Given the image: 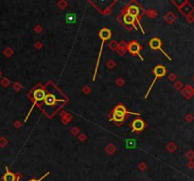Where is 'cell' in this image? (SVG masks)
I'll use <instances>...</instances> for the list:
<instances>
[{
  "label": "cell",
  "instance_id": "obj_9",
  "mask_svg": "<svg viewBox=\"0 0 194 181\" xmlns=\"http://www.w3.org/2000/svg\"><path fill=\"white\" fill-rule=\"evenodd\" d=\"M45 97H46V92L42 89H38L36 91H34L33 93V98L36 102L39 101H44Z\"/></svg>",
  "mask_w": 194,
  "mask_h": 181
},
{
  "label": "cell",
  "instance_id": "obj_4",
  "mask_svg": "<svg viewBox=\"0 0 194 181\" xmlns=\"http://www.w3.org/2000/svg\"><path fill=\"white\" fill-rule=\"evenodd\" d=\"M127 50L129 51V53H131L132 56H135V55H137V56L140 57V59L143 60V58L140 55V50H141V45L137 43V41H132L130 42L128 44H127Z\"/></svg>",
  "mask_w": 194,
  "mask_h": 181
},
{
  "label": "cell",
  "instance_id": "obj_3",
  "mask_svg": "<svg viewBox=\"0 0 194 181\" xmlns=\"http://www.w3.org/2000/svg\"><path fill=\"white\" fill-rule=\"evenodd\" d=\"M145 127H146V123L144 122V120H142L140 118H135L132 120V122L130 124V127L132 128V132L135 133H140L141 131L144 130Z\"/></svg>",
  "mask_w": 194,
  "mask_h": 181
},
{
  "label": "cell",
  "instance_id": "obj_1",
  "mask_svg": "<svg viewBox=\"0 0 194 181\" xmlns=\"http://www.w3.org/2000/svg\"><path fill=\"white\" fill-rule=\"evenodd\" d=\"M129 114H135L137 116L140 115L139 113H134V112L127 111V109H126L123 105L118 104L112 109L111 113H110V116H111V117H110V120L115 122V123H119V124H121V123H123L125 121V119L128 117Z\"/></svg>",
  "mask_w": 194,
  "mask_h": 181
},
{
  "label": "cell",
  "instance_id": "obj_2",
  "mask_svg": "<svg viewBox=\"0 0 194 181\" xmlns=\"http://www.w3.org/2000/svg\"><path fill=\"white\" fill-rule=\"evenodd\" d=\"M153 73L154 74L155 77H154V79L153 80V83H151V85L150 86V88H149L148 92H147V93H146V95H145V98H147L148 95H149V93H150L151 90V88H153V86L154 85V83L156 82V80H157L158 78H160V77H162V76H164L165 75H166L167 71H166V68H165L163 65H157V66L155 67L154 69L153 70Z\"/></svg>",
  "mask_w": 194,
  "mask_h": 181
},
{
  "label": "cell",
  "instance_id": "obj_12",
  "mask_svg": "<svg viewBox=\"0 0 194 181\" xmlns=\"http://www.w3.org/2000/svg\"><path fill=\"white\" fill-rule=\"evenodd\" d=\"M139 168H140V169H142V170H144L146 167H145V164L144 163H142V164H140V165H139Z\"/></svg>",
  "mask_w": 194,
  "mask_h": 181
},
{
  "label": "cell",
  "instance_id": "obj_10",
  "mask_svg": "<svg viewBox=\"0 0 194 181\" xmlns=\"http://www.w3.org/2000/svg\"><path fill=\"white\" fill-rule=\"evenodd\" d=\"M122 20H123L124 24L127 25H135V22H137V20H135V17H132V16H131L130 14H128V13H125L123 15V19H122Z\"/></svg>",
  "mask_w": 194,
  "mask_h": 181
},
{
  "label": "cell",
  "instance_id": "obj_5",
  "mask_svg": "<svg viewBox=\"0 0 194 181\" xmlns=\"http://www.w3.org/2000/svg\"><path fill=\"white\" fill-rule=\"evenodd\" d=\"M126 13L130 14L131 16H132V17H135V20H137V24L140 25L139 20H138V16H139L140 11H139V8H138L137 6H135V5L129 6V7L126 9Z\"/></svg>",
  "mask_w": 194,
  "mask_h": 181
},
{
  "label": "cell",
  "instance_id": "obj_11",
  "mask_svg": "<svg viewBox=\"0 0 194 181\" xmlns=\"http://www.w3.org/2000/svg\"><path fill=\"white\" fill-rule=\"evenodd\" d=\"M50 174L49 172H47V174H45L43 176H41L40 178H38V179H36V178H31V179H30V180H28V181H42V180H43V179L45 178V177H47V176H48V174Z\"/></svg>",
  "mask_w": 194,
  "mask_h": 181
},
{
  "label": "cell",
  "instance_id": "obj_6",
  "mask_svg": "<svg viewBox=\"0 0 194 181\" xmlns=\"http://www.w3.org/2000/svg\"><path fill=\"white\" fill-rule=\"evenodd\" d=\"M60 101H64V100H60V99H57L53 95H51V93H47L46 95V97L44 99V102L45 104L47 105V106H53L56 104L57 102H60Z\"/></svg>",
  "mask_w": 194,
  "mask_h": 181
},
{
  "label": "cell",
  "instance_id": "obj_13",
  "mask_svg": "<svg viewBox=\"0 0 194 181\" xmlns=\"http://www.w3.org/2000/svg\"><path fill=\"white\" fill-rule=\"evenodd\" d=\"M21 177H22L21 174H18V176H17V179H16V181H19V179H20Z\"/></svg>",
  "mask_w": 194,
  "mask_h": 181
},
{
  "label": "cell",
  "instance_id": "obj_8",
  "mask_svg": "<svg viewBox=\"0 0 194 181\" xmlns=\"http://www.w3.org/2000/svg\"><path fill=\"white\" fill-rule=\"evenodd\" d=\"M18 174H14L9 170L8 167H6V174L3 176V181H16Z\"/></svg>",
  "mask_w": 194,
  "mask_h": 181
},
{
  "label": "cell",
  "instance_id": "obj_7",
  "mask_svg": "<svg viewBox=\"0 0 194 181\" xmlns=\"http://www.w3.org/2000/svg\"><path fill=\"white\" fill-rule=\"evenodd\" d=\"M149 45H150V47L153 50H157V49L158 50H161V51H162V53L165 54L164 51L161 49V41H160V39H158V38H153V39H151L150 43H149Z\"/></svg>",
  "mask_w": 194,
  "mask_h": 181
}]
</instances>
